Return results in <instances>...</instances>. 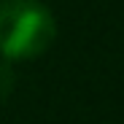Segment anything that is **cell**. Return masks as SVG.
Returning a JSON list of instances; mask_svg holds the SVG:
<instances>
[{
  "instance_id": "obj_1",
  "label": "cell",
  "mask_w": 124,
  "mask_h": 124,
  "mask_svg": "<svg viewBox=\"0 0 124 124\" xmlns=\"http://www.w3.org/2000/svg\"><path fill=\"white\" fill-rule=\"evenodd\" d=\"M57 35L46 6L35 0L0 3V54L6 59H30L43 54Z\"/></svg>"
},
{
  "instance_id": "obj_2",
  "label": "cell",
  "mask_w": 124,
  "mask_h": 124,
  "mask_svg": "<svg viewBox=\"0 0 124 124\" xmlns=\"http://www.w3.org/2000/svg\"><path fill=\"white\" fill-rule=\"evenodd\" d=\"M14 81H16V76H14L11 62H0V102H3V100L11 94V89H14Z\"/></svg>"
}]
</instances>
